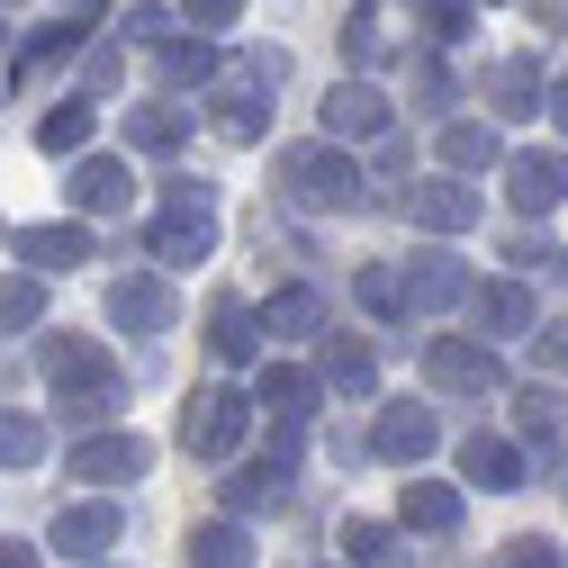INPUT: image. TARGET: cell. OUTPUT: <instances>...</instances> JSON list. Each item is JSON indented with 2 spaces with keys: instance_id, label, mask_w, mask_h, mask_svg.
I'll return each instance as SVG.
<instances>
[{
  "instance_id": "cell-1",
  "label": "cell",
  "mask_w": 568,
  "mask_h": 568,
  "mask_svg": "<svg viewBox=\"0 0 568 568\" xmlns=\"http://www.w3.org/2000/svg\"><path fill=\"white\" fill-rule=\"evenodd\" d=\"M37 371H45L54 406L73 415V424H100V415H118V406H126L118 352H109V343H91V334H45V343H37Z\"/></svg>"
},
{
  "instance_id": "cell-2",
  "label": "cell",
  "mask_w": 568,
  "mask_h": 568,
  "mask_svg": "<svg viewBox=\"0 0 568 568\" xmlns=\"http://www.w3.org/2000/svg\"><path fill=\"white\" fill-rule=\"evenodd\" d=\"M271 181H280V199H290L298 217H362L371 207V172L352 163L343 145H325V135L316 145H290L271 163Z\"/></svg>"
},
{
  "instance_id": "cell-3",
  "label": "cell",
  "mask_w": 568,
  "mask_h": 568,
  "mask_svg": "<svg viewBox=\"0 0 568 568\" xmlns=\"http://www.w3.org/2000/svg\"><path fill=\"white\" fill-rule=\"evenodd\" d=\"M145 244H154V262H207L217 253V190L207 181H172V199H163V217L145 226Z\"/></svg>"
},
{
  "instance_id": "cell-4",
  "label": "cell",
  "mask_w": 568,
  "mask_h": 568,
  "mask_svg": "<svg viewBox=\"0 0 568 568\" xmlns=\"http://www.w3.org/2000/svg\"><path fill=\"white\" fill-rule=\"evenodd\" d=\"M271 91H280V54H244L235 73L207 91V118H217L226 145H262V126H271Z\"/></svg>"
},
{
  "instance_id": "cell-5",
  "label": "cell",
  "mask_w": 568,
  "mask_h": 568,
  "mask_svg": "<svg viewBox=\"0 0 568 568\" xmlns=\"http://www.w3.org/2000/svg\"><path fill=\"white\" fill-rule=\"evenodd\" d=\"M424 379L443 397H496L506 388V362H496V343H478V334H434L424 343Z\"/></svg>"
},
{
  "instance_id": "cell-6",
  "label": "cell",
  "mask_w": 568,
  "mask_h": 568,
  "mask_svg": "<svg viewBox=\"0 0 568 568\" xmlns=\"http://www.w3.org/2000/svg\"><path fill=\"white\" fill-rule=\"evenodd\" d=\"M244 424H253V397L244 388H190L181 406V452L190 460H226L244 443Z\"/></svg>"
},
{
  "instance_id": "cell-7",
  "label": "cell",
  "mask_w": 568,
  "mask_h": 568,
  "mask_svg": "<svg viewBox=\"0 0 568 568\" xmlns=\"http://www.w3.org/2000/svg\"><path fill=\"white\" fill-rule=\"evenodd\" d=\"M290 452H298V424H280L271 452L244 460V469L226 478V515H235V524H244V515H271V506H290Z\"/></svg>"
},
{
  "instance_id": "cell-8",
  "label": "cell",
  "mask_w": 568,
  "mask_h": 568,
  "mask_svg": "<svg viewBox=\"0 0 568 568\" xmlns=\"http://www.w3.org/2000/svg\"><path fill=\"white\" fill-rule=\"evenodd\" d=\"M181 298H172V280L163 271H118L109 280V325L118 334H172Z\"/></svg>"
},
{
  "instance_id": "cell-9",
  "label": "cell",
  "mask_w": 568,
  "mask_h": 568,
  "mask_svg": "<svg viewBox=\"0 0 568 568\" xmlns=\"http://www.w3.org/2000/svg\"><path fill=\"white\" fill-rule=\"evenodd\" d=\"M316 118H325V145H379L397 109H388V91H379V82H334Z\"/></svg>"
},
{
  "instance_id": "cell-10",
  "label": "cell",
  "mask_w": 568,
  "mask_h": 568,
  "mask_svg": "<svg viewBox=\"0 0 568 568\" xmlns=\"http://www.w3.org/2000/svg\"><path fill=\"white\" fill-rule=\"evenodd\" d=\"M506 199L524 207V217H550V207L568 199V145H515L506 154Z\"/></svg>"
},
{
  "instance_id": "cell-11",
  "label": "cell",
  "mask_w": 568,
  "mask_h": 568,
  "mask_svg": "<svg viewBox=\"0 0 568 568\" xmlns=\"http://www.w3.org/2000/svg\"><path fill=\"white\" fill-rule=\"evenodd\" d=\"M397 280H406V316H443V307H469V290H478V280H469L452 253H415Z\"/></svg>"
},
{
  "instance_id": "cell-12",
  "label": "cell",
  "mask_w": 568,
  "mask_h": 568,
  "mask_svg": "<svg viewBox=\"0 0 568 568\" xmlns=\"http://www.w3.org/2000/svg\"><path fill=\"white\" fill-rule=\"evenodd\" d=\"M126 541V515L109 506V496H100V506H63L54 524H45V550H63V559H100V550H118Z\"/></svg>"
},
{
  "instance_id": "cell-13",
  "label": "cell",
  "mask_w": 568,
  "mask_h": 568,
  "mask_svg": "<svg viewBox=\"0 0 568 568\" xmlns=\"http://www.w3.org/2000/svg\"><path fill=\"white\" fill-rule=\"evenodd\" d=\"M145 434H91V443H73V478H91V487H126V478H145Z\"/></svg>"
},
{
  "instance_id": "cell-14",
  "label": "cell",
  "mask_w": 568,
  "mask_h": 568,
  "mask_svg": "<svg viewBox=\"0 0 568 568\" xmlns=\"http://www.w3.org/2000/svg\"><path fill=\"white\" fill-rule=\"evenodd\" d=\"M73 207H82V217H126V207H135L126 154H82L73 163Z\"/></svg>"
},
{
  "instance_id": "cell-15",
  "label": "cell",
  "mask_w": 568,
  "mask_h": 568,
  "mask_svg": "<svg viewBox=\"0 0 568 568\" xmlns=\"http://www.w3.org/2000/svg\"><path fill=\"white\" fill-rule=\"evenodd\" d=\"M460 478L487 487V496H506V487L532 478V460H524V443H506V434H460Z\"/></svg>"
},
{
  "instance_id": "cell-16",
  "label": "cell",
  "mask_w": 568,
  "mask_h": 568,
  "mask_svg": "<svg viewBox=\"0 0 568 568\" xmlns=\"http://www.w3.org/2000/svg\"><path fill=\"white\" fill-rule=\"evenodd\" d=\"M406 217H415L424 235H469V226H478V190H469V181H415V190H406Z\"/></svg>"
},
{
  "instance_id": "cell-17",
  "label": "cell",
  "mask_w": 568,
  "mask_h": 568,
  "mask_svg": "<svg viewBox=\"0 0 568 568\" xmlns=\"http://www.w3.org/2000/svg\"><path fill=\"white\" fill-rule=\"evenodd\" d=\"M434 443H443L434 406H379V424H371V452H379V460H397V469H415Z\"/></svg>"
},
{
  "instance_id": "cell-18",
  "label": "cell",
  "mask_w": 568,
  "mask_h": 568,
  "mask_svg": "<svg viewBox=\"0 0 568 568\" xmlns=\"http://www.w3.org/2000/svg\"><path fill=\"white\" fill-rule=\"evenodd\" d=\"M469 325H478V343L487 334H541L524 280H478V290H469Z\"/></svg>"
},
{
  "instance_id": "cell-19",
  "label": "cell",
  "mask_w": 568,
  "mask_h": 568,
  "mask_svg": "<svg viewBox=\"0 0 568 568\" xmlns=\"http://www.w3.org/2000/svg\"><path fill=\"white\" fill-rule=\"evenodd\" d=\"M316 379L343 388V397H371L379 388V352L362 334H316Z\"/></svg>"
},
{
  "instance_id": "cell-20",
  "label": "cell",
  "mask_w": 568,
  "mask_h": 568,
  "mask_svg": "<svg viewBox=\"0 0 568 568\" xmlns=\"http://www.w3.org/2000/svg\"><path fill=\"white\" fill-rule=\"evenodd\" d=\"M487 109H496V118H541V109H550L541 63H532V54H496V63H487Z\"/></svg>"
},
{
  "instance_id": "cell-21",
  "label": "cell",
  "mask_w": 568,
  "mask_h": 568,
  "mask_svg": "<svg viewBox=\"0 0 568 568\" xmlns=\"http://www.w3.org/2000/svg\"><path fill=\"white\" fill-rule=\"evenodd\" d=\"M460 515H469V496L452 478H406V496H397V524L406 532H460Z\"/></svg>"
},
{
  "instance_id": "cell-22",
  "label": "cell",
  "mask_w": 568,
  "mask_h": 568,
  "mask_svg": "<svg viewBox=\"0 0 568 568\" xmlns=\"http://www.w3.org/2000/svg\"><path fill=\"white\" fill-rule=\"evenodd\" d=\"M316 397H325V379H316V371H290V362H271L262 388H253V406H271V424H307Z\"/></svg>"
},
{
  "instance_id": "cell-23",
  "label": "cell",
  "mask_w": 568,
  "mask_h": 568,
  "mask_svg": "<svg viewBox=\"0 0 568 568\" xmlns=\"http://www.w3.org/2000/svg\"><path fill=\"white\" fill-rule=\"evenodd\" d=\"M207 352H217V362H262V307L217 298L207 307Z\"/></svg>"
},
{
  "instance_id": "cell-24",
  "label": "cell",
  "mask_w": 568,
  "mask_h": 568,
  "mask_svg": "<svg viewBox=\"0 0 568 568\" xmlns=\"http://www.w3.org/2000/svg\"><path fill=\"white\" fill-rule=\"evenodd\" d=\"M443 163H452V181H469V172H506V145H496L487 118H452V126H443Z\"/></svg>"
},
{
  "instance_id": "cell-25",
  "label": "cell",
  "mask_w": 568,
  "mask_h": 568,
  "mask_svg": "<svg viewBox=\"0 0 568 568\" xmlns=\"http://www.w3.org/2000/svg\"><path fill=\"white\" fill-rule=\"evenodd\" d=\"M100 244H91V226H28L19 235V262L45 280V271H73V262H91Z\"/></svg>"
},
{
  "instance_id": "cell-26",
  "label": "cell",
  "mask_w": 568,
  "mask_h": 568,
  "mask_svg": "<svg viewBox=\"0 0 568 568\" xmlns=\"http://www.w3.org/2000/svg\"><path fill=\"white\" fill-rule=\"evenodd\" d=\"M181 559H190V568H253V532H244L235 515H217V524H190Z\"/></svg>"
},
{
  "instance_id": "cell-27",
  "label": "cell",
  "mask_w": 568,
  "mask_h": 568,
  "mask_svg": "<svg viewBox=\"0 0 568 568\" xmlns=\"http://www.w3.org/2000/svg\"><path fill=\"white\" fill-rule=\"evenodd\" d=\"M343 54H352V82H362V73H379V63H397L406 45L388 37V19H379V10H371V0H362V10H352V19H343Z\"/></svg>"
},
{
  "instance_id": "cell-28",
  "label": "cell",
  "mask_w": 568,
  "mask_h": 568,
  "mask_svg": "<svg viewBox=\"0 0 568 568\" xmlns=\"http://www.w3.org/2000/svg\"><path fill=\"white\" fill-rule=\"evenodd\" d=\"M73 45H82V19H45L28 45H19V63H10V82L28 91L37 73H54V63H73Z\"/></svg>"
},
{
  "instance_id": "cell-29",
  "label": "cell",
  "mask_w": 568,
  "mask_h": 568,
  "mask_svg": "<svg viewBox=\"0 0 568 568\" xmlns=\"http://www.w3.org/2000/svg\"><path fill=\"white\" fill-rule=\"evenodd\" d=\"M118 126H126V145H135V154H172L181 135H190V118H181L172 100H135V109H126Z\"/></svg>"
},
{
  "instance_id": "cell-30",
  "label": "cell",
  "mask_w": 568,
  "mask_h": 568,
  "mask_svg": "<svg viewBox=\"0 0 568 568\" xmlns=\"http://www.w3.org/2000/svg\"><path fill=\"white\" fill-rule=\"evenodd\" d=\"M515 424H524V443H532V452H559V424H568V388L532 379V388L515 397Z\"/></svg>"
},
{
  "instance_id": "cell-31",
  "label": "cell",
  "mask_w": 568,
  "mask_h": 568,
  "mask_svg": "<svg viewBox=\"0 0 568 568\" xmlns=\"http://www.w3.org/2000/svg\"><path fill=\"white\" fill-rule=\"evenodd\" d=\"M262 334H290V343H307V334H325V298L307 290V280H298V290H280V298L262 307Z\"/></svg>"
},
{
  "instance_id": "cell-32",
  "label": "cell",
  "mask_w": 568,
  "mask_h": 568,
  "mask_svg": "<svg viewBox=\"0 0 568 568\" xmlns=\"http://www.w3.org/2000/svg\"><path fill=\"white\" fill-rule=\"evenodd\" d=\"M343 559H352V568H397V559H406V532L352 515V524H343Z\"/></svg>"
},
{
  "instance_id": "cell-33",
  "label": "cell",
  "mask_w": 568,
  "mask_h": 568,
  "mask_svg": "<svg viewBox=\"0 0 568 568\" xmlns=\"http://www.w3.org/2000/svg\"><path fill=\"white\" fill-rule=\"evenodd\" d=\"M163 91H217V45H199V37H181V45H163Z\"/></svg>"
},
{
  "instance_id": "cell-34",
  "label": "cell",
  "mask_w": 568,
  "mask_h": 568,
  "mask_svg": "<svg viewBox=\"0 0 568 568\" xmlns=\"http://www.w3.org/2000/svg\"><path fill=\"white\" fill-rule=\"evenodd\" d=\"M37 145H45V154H82V145H91V100H54V109L37 118Z\"/></svg>"
},
{
  "instance_id": "cell-35",
  "label": "cell",
  "mask_w": 568,
  "mask_h": 568,
  "mask_svg": "<svg viewBox=\"0 0 568 568\" xmlns=\"http://www.w3.org/2000/svg\"><path fill=\"white\" fill-rule=\"evenodd\" d=\"M45 316V280L37 271H19V280H0V334H28Z\"/></svg>"
},
{
  "instance_id": "cell-36",
  "label": "cell",
  "mask_w": 568,
  "mask_h": 568,
  "mask_svg": "<svg viewBox=\"0 0 568 568\" xmlns=\"http://www.w3.org/2000/svg\"><path fill=\"white\" fill-rule=\"evenodd\" d=\"M45 460V424L37 415H0V469H28Z\"/></svg>"
},
{
  "instance_id": "cell-37",
  "label": "cell",
  "mask_w": 568,
  "mask_h": 568,
  "mask_svg": "<svg viewBox=\"0 0 568 568\" xmlns=\"http://www.w3.org/2000/svg\"><path fill=\"white\" fill-rule=\"evenodd\" d=\"M415 19H424L434 45H460V37H469V0H415Z\"/></svg>"
},
{
  "instance_id": "cell-38",
  "label": "cell",
  "mask_w": 568,
  "mask_h": 568,
  "mask_svg": "<svg viewBox=\"0 0 568 568\" xmlns=\"http://www.w3.org/2000/svg\"><path fill=\"white\" fill-rule=\"evenodd\" d=\"M362 307H371V316H406V280H397L388 262H371V271H362Z\"/></svg>"
},
{
  "instance_id": "cell-39",
  "label": "cell",
  "mask_w": 568,
  "mask_h": 568,
  "mask_svg": "<svg viewBox=\"0 0 568 568\" xmlns=\"http://www.w3.org/2000/svg\"><path fill=\"white\" fill-rule=\"evenodd\" d=\"M154 37H172V10H126L109 28V45H154Z\"/></svg>"
},
{
  "instance_id": "cell-40",
  "label": "cell",
  "mask_w": 568,
  "mask_h": 568,
  "mask_svg": "<svg viewBox=\"0 0 568 568\" xmlns=\"http://www.w3.org/2000/svg\"><path fill=\"white\" fill-rule=\"evenodd\" d=\"M532 362H541V379H550V371L568 379V316H550V325L532 334Z\"/></svg>"
},
{
  "instance_id": "cell-41",
  "label": "cell",
  "mask_w": 568,
  "mask_h": 568,
  "mask_svg": "<svg viewBox=\"0 0 568 568\" xmlns=\"http://www.w3.org/2000/svg\"><path fill=\"white\" fill-rule=\"evenodd\" d=\"M496 568H559V550H550L541 532H524V541H506V550H496Z\"/></svg>"
},
{
  "instance_id": "cell-42",
  "label": "cell",
  "mask_w": 568,
  "mask_h": 568,
  "mask_svg": "<svg viewBox=\"0 0 568 568\" xmlns=\"http://www.w3.org/2000/svg\"><path fill=\"white\" fill-rule=\"evenodd\" d=\"M415 109H452V73L443 63H415Z\"/></svg>"
},
{
  "instance_id": "cell-43",
  "label": "cell",
  "mask_w": 568,
  "mask_h": 568,
  "mask_svg": "<svg viewBox=\"0 0 568 568\" xmlns=\"http://www.w3.org/2000/svg\"><path fill=\"white\" fill-rule=\"evenodd\" d=\"M235 10H244V0H181L190 28H235Z\"/></svg>"
},
{
  "instance_id": "cell-44",
  "label": "cell",
  "mask_w": 568,
  "mask_h": 568,
  "mask_svg": "<svg viewBox=\"0 0 568 568\" xmlns=\"http://www.w3.org/2000/svg\"><path fill=\"white\" fill-rule=\"evenodd\" d=\"M82 82H91V91H118V45H100V54L82 63Z\"/></svg>"
},
{
  "instance_id": "cell-45",
  "label": "cell",
  "mask_w": 568,
  "mask_h": 568,
  "mask_svg": "<svg viewBox=\"0 0 568 568\" xmlns=\"http://www.w3.org/2000/svg\"><path fill=\"white\" fill-rule=\"evenodd\" d=\"M406 163H415V154H406V135H379V172H388V181H406Z\"/></svg>"
},
{
  "instance_id": "cell-46",
  "label": "cell",
  "mask_w": 568,
  "mask_h": 568,
  "mask_svg": "<svg viewBox=\"0 0 568 568\" xmlns=\"http://www.w3.org/2000/svg\"><path fill=\"white\" fill-rule=\"evenodd\" d=\"M0 568H45V550L37 541H0Z\"/></svg>"
},
{
  "instance_id": "cell-47",
  "label": "cell",
  "mask_w": 568,
  "mask_h": 568,
  "mask_svg": "<svg viewBox=\"0 0 568 568\" xmlns=\"http://www.w3.org/2000/svg\"><path fill=\"white\" fill-rule=\"evenodd\" d=\"M541 118H550V126L568 135V82H550V109H541Z\"/></svg>"
},
{
  "instance_id": "cell-48",
  "label": "cell",
  "mask_w": 568,
  "mask_h": 568,
  "mask_svg": "<svg viewBox=\"0 0 568 568\" xmlns=\"http://www.w3.org/2000/svg\"><path fill=\"white\" fill-rule=\"evenodd\" d=\"M559 271H568V253H559Z\"/></svg>"
},
{
  "instance_id": "cell-49",
  "label": "cell",
  "mask_w": 568,
  "mask_h": 568,
  "mask_svg": "<svg viewBox=\"0 0 568 568\" xmlns=\"http://www.w3.org/2000/svg\"><path fill=\"white\" fill-rule=\"evenodd\" d=\"M91 568H100V559H91Z\"/></svg>"
},
{
  "instance_id": "cell-50",
  "label": "cell",
  "mask_w": 568,
  "mask_h": 568,
  "mask_svg": "<svg viewBox=\"0 0 568 568\" xmlns=\"http://www.w3.org/2000/svg\"><path fill=\"white\" fill-rule=\"evenodd\" d=\"M559 487H568V478H559Z\"/></svg>"
}]
</instances>
